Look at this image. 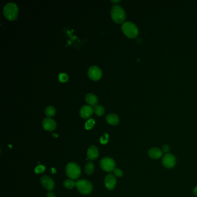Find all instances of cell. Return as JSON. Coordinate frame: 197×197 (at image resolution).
I'll return each mask as SVG.
<instances>
[{"label": "cell", "mask_w": 197, "mask_h": 197, "mask_svg": "<svg viewBox=\"0 0 197 197\" xmlns=\"http://www.w3.org/2000/svg\"><path fill=\"white\" fill-rule=\"evenodd\" d=\"M101 168L108 172H112L116 168L115 161L110 157H104L100 161Z\"/></svg>", "instance_id": "obj_6"}, {"label": "cell", "mask_w": 197, "mask_h": 197, "mask_svg": "<svg viewBox=\"0 0 197 197\" xmlns=\"http://www.w3.org/2000/svg\"><path fill=\"white\" fill-rule=\"evenodd\" d=\"M59 79L61 82H65L68 80V76L65 73H60L59 75Z\"/></svg>", "instance_id": "obj_22"}, {"label": "cell", "mask_w": 197, "mask_h": 197, "mask_svg": "<svg viewBox=\"0 0 197 197\" xmlns=\"http://www.w3.org/2000/svg\"><path fill=\"white\" fill-rule=\"evenodd\" d=\"M42 186L49 191H51L55 187V184L53 179L48 176H42L41 178Z\"/></svg>", "instance_id": "obj_7"}, {"label": "cell", "mask_w": 197, "mask_h": 197, "mask_svg": "<svg viewBox=\"0 0 197 197\" xmlns=\"http://www.w3.org/2000/svg\"><path fill=\"white\" fill-rule=\"evenodd\" d=\"M51 171H52V173H53V174H55V173L56 172V170H55V168H51Z\"/></svg>", "instance_id": "obj_29"}, {"label": "cell", "mask_w": 197, "mask_h": 197, "mask_svg": "<svg viewBox=\"0 0 197 197\" xmlns=\"http://www.w3.org/2000/svg\"><path fill=\"white\" fill-rule=\"evenodd\" d=\"M66 174L71 179H77L81 174V170L75 162H69L66 166Z\"/></svg>", "instance_id": "obj_5"}, {"label": "cell", "mask_w": 197, "mask_h": 197, "mask_svg": "<svg viewBox=\"0 0 197 197\" xmlns=\"http://www.w3.org/2000/svg\"><path fill=\"white\" fill-rule=\"evenodd\" d=\"M87 157L91 160H95L98 157L99 151L98 149L95 146H92L88 149L87 152Z\"/></svg>", "instance_id": "obj_13"}, {"label": "cell", "mask_w": 197, "mask_h": 197, "mask_svg": "<svg viewBox=\"0 0 197 197\" xmlns=\"http://www.w3.org/2000/svg\"><path fill=\"white\" fill-rule=\"evenodd\" d=\"M57 124L55 121L51 117L45 118L42 121V127L46 131H53L55 129Z\"/></svg>", "instance_id": "obj_11"}, {"label": "cell", "mask_w": 197, "mask_h": 197, "mask_svg": "<svg viewBox=\"0 0 197 197\" xmlns=\"http://www.w3.org/2000/svg\"><path fill=\"white\" fill-rule=\"evenodd\" d=\"M106 120L108 124L116 125L119 123V118L118 116L114 113L108 114L106 116Z\"/></svg>", "instance_id": "obj_16"}, {"label": "cell", "mask_w": 197, "mask_h": 197, "mask_svg": "<svg viewBox=\"0 0 197 197\" xmlns=\"http://www.w3.org/2000/svg\"><path fill=\"white\" fill-rule=\"evenodd\" d=\"M104 183L107 189L109 190H113L116 187L117 180L114 174H109L106 176Z\"/></svg>", "instance_id": "obj_10"}, {"label": "cell", "mask_w": 197, "mask_h": 197, "mask_svg": "<svg viewBox=\"0 0 197 197\" xmlns=\"http://www.w3.org/2000/svg\"><path fill=\"white\" fill-rule=\"evenodd\" d=\"M176 162V158L171 154H166L163 157L162 164L166 168H172L174 166Z\"/></svg>", "instance_id": "obj_9"}, {"label": "cell", "mask_w": 197, "mask_h": 197, "mask_svg": "<svg viewBox=\"0 0 197 197\" xmlns=\"http://www.w3.org/2000/svg\"><path fill=\"white\" fill-rule=\"evenodd\" d=\"M18 8L14 2H8L5 5L3 9L5 17L9 20H14L18 17Z\"/></svg>", "instance_id": "obj_1"}, {"label": "cell", "mask_w": 197, "mask_h": 197, "mask_svg": "<svg viewBox=\"0 0 197 197\" xmlns=\"http://www.w3.org/2000/svg\"><path fill=\"white\" fill-rule=\"evenodd\" d=\"M45 115L48 117H51L54 116L55 114V109L53 106H49L46 108L45 110Z\"/></svg>", "instance_id": "obj_19"}, {"label": "cell", "mask_w": 197, "mask_h": 197, "mask_svg": "<svg viewBox=\"0 0 197 197\" xmlns=\"http://www.w3.org/2000/svg\"><path fill=\"white\" fill-rule=\"evenodd\" d=\"M89 78L93 80H98L102 76V71L97 66H92L88 71Z\"/></svg>", "instance_id": "obj_8"}, {"label": "cell", "mask_w": 197, "mask_h": 197, "mask_svg": "<svg viewBox=\"0 0 197 197\" xmlns=\"http://www.w3.org/2000/svg\"><path fill=\"white\" fill-rule=\"evenodd\" d=\"M120 1V0H119V1H112V2H114V3H117V2H119Z\"/></svg>", "instance_id": "obj_30"}, {"label": "cell", "mask_w": 197, "mask_h": 197, "mask_svg": "<svg viewBox=\"0 0 197 197\" xmlns=\"http://www.w3.org/2000/svg\"><path fill=\"white\" fill-rule=\"evenodd\" d=\"M111 17L115 23H123L125 18V12L124 9L120 5H115L111 10Z\"/></svg>", "instance_id": "obj_3"}, {"label": "cell", "mask_w": 197, "mask_h": 197, "mask_svg": "<svg viewBox=\"0 0 197 197\" xmlns=\"http://www.w3.org/2000/svg\"><path fill=\"white\" fill-rule=\"evenodd\" d=\"M163 150L165 153H167V152H168V151H170V148H169V147L167 145H164V146H163Z\"/></svg>", "instance_id": "obj_27"}, {"label": "cell", "mask_w": 197, "mask_h": 197, "mask_svg": "<svg viewBox=\"0 0 197 197\" xmlns=\"http://www.w3.org/2000/svg\"><path fill=\"white\" fill-rule=\"evenodd\" d=\"M113 173L115 176L118 178H121L123 176V171L119 168H115V170H113Z\"/></svg>", "instance_id": "obj_25"}, {"label": "cell", "mask_w": 197, "mask_h": 197, "mask_svg": "<svg viewBox=\"0 0 197 197\" xmlns=\"http://www.w3.org/2000/svg\"><path fill=\"white\" fill-rule=\"evenodd\" d=\"M121 30L124 34L129 38H136L139 33L137 26L131 22H124L121 26Z\"/></svg>", "instance_id": "obj_2"}, {"label": "cell", "mask_w": 197, "mask_h": 197, "mask_svg": "<svg viewBox=\"0 0 197 197\" xmlns=\"http://www.w3.org/2000/svg\"><path fill=\"white\" fill-rule=\"evenodd\" d=\"M193 191H194V195L197 197V186H196V187L194 188Z\"/></svg>", "instance_id": "obj_28"}, {"label": "cell", "mask_w": 197, "mask_h": 197, "mask_svg": "<svg viewBox=\"0 0 197 197\" xmlns=\"http://www.w3.org/2000/svg\"><path fill=\"white\" fill-rule=\"evenodd\" d=\"M95 120L93 119L88 120L85 123V128L86 129H92L95 125Z\"/></svg>", "instance_id": "obj_21"}, {"label": "cell", "mask_w": 197, "mask_h": 197, "mask_svg": "<svg viewBox=\"0 0 197 197\" xmlns=\"http://www.w3.org/2000/svg\"><path fill=\"white\" fill-rule=\"evenodd\" d=\"M93 112V109L91 106L84 105L81 108L79 113L82 118L88 119L92 116Z\"/></svg>", "instance_id": "obj_12"}, {"label": "cell", "mask_w": 197, "mask_h": 197, "mask_svg": "<svg viewBox=\"0 0 197 197\" xmlns=\"http://www.w3.org/2000/svg\"><path fill=\"white\" fill-rule=\"evenodd\" d=\"M46 197H55V194L53 193V192H52V191H49V193L47 194V195H46Z\"/></svg>", "instance_id": "obj_26"}, {"label": "cell", "mask_w": 197, "mask_h": 197, "mask_svg": "<svg viewBox=\"0 0 197 197\" xmlns=\"http://www.w3.org/2000/svg\"><path fill=\"white\" fill-rule=\"evenodd\" d=\"M94 165L92 162H88L85 165V172L88 175L92 174L94 171Z\"/></svg>", "instance_id": "obj_17"}, {"label": "cell", "mask_w": 197, "mask_h": 197, "mask_svg": "<svg viewBox=\"0 0 197 197\" xmlns=\"http://www.w3.org/2000/svg\"><path fill=\"white\" fill-rule=\"evenodd\" d=\"M45 170V166L43 165H39L35 168V172L36 174H41L43 173Z\"/></svg>", "instance_id": "obj_24"}, {"label": "cell", "mask_w": 197, "mask_h": 197, "mask_svg": "<svg viewBox=\"0 0 197 197\" xmlns=\"http://www.w3.org/2000/svg\"><path fill=\"white\" fill-rule=\"evenodd\" d=\"M149 156L152 159L157 160L160 158L163 155V153L161 150L157 147H153L150 149L148 151Z\"/></svg>", "instance_id": "obj_14"}, {"label": "cell", "mask_w": 197, "mask_h": 197, "mask_svg": "<svg viewBox=\"0 0 197 197\" xmlns=\"http://www.w3.org/2000/svg\"><path fill=\"white\" fill-rule=\"evenodd\" d=\"M93 111L96 113V115L98 116H101L105 113V109L103 106L97 105L94 107Z\"/></svg>", "instance_id": "obj_18"}, {"label": "cell", "mask_w": 197, "mask_h": 197, "mask_svg": "<svg viewBox=\"0 0 197 197\" xmlns=\"http://www.w3.org/2000/svg\"><path fill=\"white\" fill-rule=\"evenodd\" d=\"M85 99H86V101L88 105L93 106L97 105L98 100L97 96L95 94H92V93L88 94L86 96Z\"/></svg>", "instance_id": "obj_15"}, {"label": "cell", "mask_w": 197, "mask_h": 197, "mask_svg": "<svg viewBox=\"0 0 197 197\" xmlns=\"http://www.w3.org/2000/svg\"><path fill=\"white\" fill-rule=\"evenodd\" d=\"M76 187L79 192L83 195H88L92 191V184L85 179H79L76 182Z\"/></svg>", "instance_id": "obj_4"}, {"label": "cell", "mask_w": 197, "mask_h": 197, "mask_svg": "<svg viewBox=\"0 0 197 197\" xmlns=\"http://www.w3.org/2000/svg\"><path fill=\"white\" fill-rule=\"evenodd\" d=\"M109 135L108 133H105L103 136L100 138V142H101V144H103V145H105L106 144L108 141H109Z\"/></svg>", "instance_id": "obj_23"}, {"label": "cell", "mask_w": 197, "mask_h": 197, "mask_svg": "<svg viewBox=\"0 0 197 197\" xmlns=\"http://www.w3.org/2000/svg\"><path fill=\"white\" fill-rule=\"evenodd\" d=\"M63 186L65 188L72 189L76 186V182L73 181V179H67L63 182Z\"/></svg>", "instance_id": "obj_20"}]
</instances>
